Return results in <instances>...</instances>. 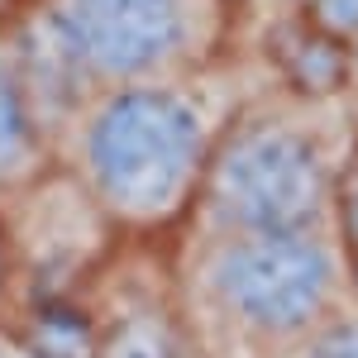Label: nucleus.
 I'll return each instance as SVG.
<instances>
[{"label":"nucleus","instance_id":"5","mask_svg":"<svg viewBox=\"0 0 358 358\" xmlns=\"http://www.w3.org/2000/svg\"><path fill=\"white\" fill-rule=\"evenodd\" d=\"M5 206H20L24 215L15 229H5L10 268L38 287V301H67V292L101 263L115 224L101 215V206L82 192L72 172H38Z\"/></svg>","mask_w":358,"mask_h":358},{"label":"nucleus","instance_id":"8","mask_svg":"<svg viewBox=\"0 0 358 358\" xmlns=\"http://www.w3.org/2000/svg\"><path fill=\"white\" fill-rule=\"evenodd\" d=\"M29 349L38 358H96V320L67 301H38L29 320Z\"/></svg>","mask_w":358,"mask_h":358},{"label":"nucleus","instance_id":"7","mask_svg":"<svg viewBox=\"0 0 358 358\" xmlns=\"http://www.w3.org/2000/svg\"><path fill=\"white\" fill-rule=\"evenodd\" d=\"M96 358H210L182 310L167 301H124L96 320Z\"/></svg>","mask_w":358,"mask_h":358},{"label":"nucleus","instance_id":"2","mask_svg":"<svg viewBox=\"0 0 358 358\" xmlns=\"http://www.w3.org/2000/svg\"><path fill=\"white\" fill-rule=\"evenodd\" d=\"M187 325L220 349L287 358L349 310V253L334 229L201 234L187 263Z\"/></svg>","mask_w":358,"mask_h":358},{"label":"nucleus","instance_id":"11","mask_svg":"<svg viewBox=\"0 0 358 358\" xmlns=\"http://www.w3.org/2000/svg\"><path fill=\"white\" fill-rule=\"evenodd\" d=\"M5 5H10V0H0V15H5Z\"/></svg>","mask_w":358,"mask_h":358},{"label":"nucleus","instance_id":"6","mask_svg":"<svg viewBox=\"0 0 358 358\" xmlns=\"http://www.w3.org/2000/svg\"><path fill=\"white\" fill-rule=\"evenodd\" d=\"M48 172V120L15 43L0 38V201Z\"/></svg>","mask_w":358,"mask_h":358},{"label":"nucleus","instance_id":"1","mask_svg":"<svg viewBox=\"0 0 358 358\" xmlns=\"http://www.w3.org/2000/svg\"><path fill=\"white\" fill-rule=\"evenodd\" d=\"M220 101L224 86L206 77L96 91L72 115L67 172L115 229H163L196 210L215 143L234 120Z\"/></svg>","mask_w":358,"mask_h":358},{"label":"nucleus","instance_id":"4","mask_svg":"<svg viewBox=\"0 0 358 358\" xmlns=\"http://www.w3.org/2000/svg\"><path fill=\"white\" fill-rule=\"evenodd\" d=\"M220 0H43L29 53H43L86 96L196 77L215 48Z\"/></svg>","mask_w":358,"mask_h":358},{"label":"nucleus","instance_id":"10","mask_svg":"<svg viewBox=\"0 0 358 358\" xmlns=\"http://www.w3.org/2000/svg\"><path fill=\"white\" fill-rule=\"evenodd\" d=\"M10 282H15V268H10V244H5V224H0V301H5Z\"/></svg>","mask_w":358,"mask_h":358},{"label":"nucleus","instance_id":"3","mask_svg":"<svg viewBox=\"0 0 358 358\" xmlns=\"http://www.w3.org/2000/svg\"><path fill=\"white\" fill-rule=\"evenodd\" d=\"M344 192V158L325 115L258 110L229 120L196 196L201 234L330 229Z\"/></svg>","mask_w":358,"mask_h":358},{"label":"nucleus","instance_id":"9","mask_svg":"<svg viewBox=\"0 0 358 358\" xmlns=\"http://www.w3.org/2000/svg\"><path fill=\"white\" fill-rule=\"evenodd\" d=\"M287 358H358V310L334 315L325 330H315L301 349H292Z\"/></svg>","mask_w":358,"mask_h":358}]
</instances>
